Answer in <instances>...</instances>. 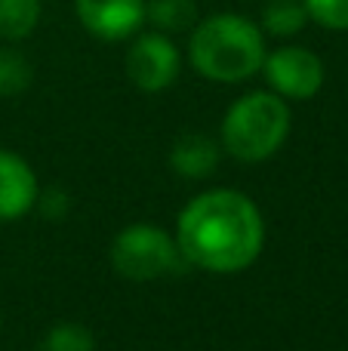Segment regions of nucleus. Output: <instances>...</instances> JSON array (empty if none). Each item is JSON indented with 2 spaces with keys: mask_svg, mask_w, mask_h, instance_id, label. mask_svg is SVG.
<instances>
[{
  "mask_svg": "<svg viewBox=\"0 0 348 351\" xmlns=\"http://www.w3.org/2000/svg\"><path fill=\"white\" fill-rule=\"evenodd\" d=\"M308 12L302 0H271L262 12V25L275 37H293L306 28Z\"/></svg>",
  "mask_w": 348,
  "mask_h": 351,
  "instance_id": "f8f14e48",
  "label": "nucleus"
},
{
  "mask_svg": "<svg viewBox=\"0 0 348 351\" xmlns=\"http://www.w3.org/2000/svg\"><path fill=\"white\" fill-rule=\"evenodd\" d=\"M176 243L188 265L213 274H238L262 253L265 219L244 191L213 188L191 197L179 213Z\"/></svg>",
  "mask_w": 348,
  "mask_h": 351,
  "instance_id": "f257e3e1",
  "label": "nucleus"
},
{
  "mask_svg": "<svg viewBox=\"0 0 348 351\" xmlns=\"http://www.w3.org/2000/svg\"><path fill=\"white\" fill-rule=\"evenodd\" d=\"M145 19L164 34L188 31L197 22L195 0H145Z\"/></svg>",
  "mask_w": 348,
  "mask_h": 351,
  "instance_id": "9d476101",
  "label": "nucleus"
},
{
  "mask_svg": "<svg viewBox=\"0 0 348 351\" xmlns=\"http://www.w3.org/2000/svg\"><path fill=\"white\" fill-rule=\"evenodd\" d=\"M37 173L16 152L0 148V222H16L28 216L37 204Z\"/></svg>",
  "mask_w": 348,
  "mask_h": 351,
  "instance_id": "6e6552de",
  "label": "nucleus"
},
{
  "mask_svg": "<svg viewBox=\"0 0 348 351\" xmlns=\"http://www.w3.org/2000/svg\"><path fill=\"white\" fill-rule=\"evenodd\" d=\"M188 62L213 84H244L262 71L265 37L250 19L238 12H219L191 31Z\"/></svg>",
  "mask_w": 348,
  "mask_h": 351,
  "instance_id": "f03ea898",
  "label": "nucleus"
},
{
  "mask_svg": "<svg viewBox=\"0 0 348 351\" xmlns=\"http://www.w3.org/2000/svg\"><path fill=\"white\" fill-rule=\"evenodd\" d=\"M37 204H40V213L47 219H62L68 213V194L62 188H53L47 194H37Z\"/></svg>",
  "mask_w": 348,
  "mask_h": 351,
  "instance_id": "dca6fc26",
  "label": "nucleus"
},
{
  "mask_svg": "<svg viewBox=\"0 0 348 351\" xmlns=\"http://www.w3.org/2000/svg\"><path fill=\"white\" fill-rule=\"evenodd\" d=\"M77 19L99 40H127L145 22V0H74Z\"/></svg>",
  "mask_w": 348,
  "mask_h": 351,
  "instance_id": "0eeeda50",
  "label": "nucleus"
},
{
  "mask_svg": "<svg viewBox=\"0 0 348 351\" xmlns=\"http://www.w3.org/2000/svg\"><path fill=\"white\" fill-rule=\"evenodd\" d=\"M182 56L164 31H148L127 49V77L142 93H164L176 84Z\"/></svg>",
  "mask_w": 348,
  "mask_h": 351,
  "instance_id": "423d86ee",
  "label": "nucleus"
},
{
  "mask_svg": "<svg viewBox=\"0 0 348 351\" xmlns=\"http://www.w3.org/2000/svg\"><path fill=\"white\" fill-rule=\"evenodd\" d=\"M312 22L330 31H348V0H302Z\"/></svg>",
  "mask_w": 348,
  "mask_h": 351,
  "instance_id": "2eb2a0df",
  "label": "nucleus"
},
{
  "mask_svg": "<svg viewBox=\"0 0 348 351\" xmlns=\"http://www.w3.org/2000/svg\"><path fill=\"white\" fill-rule=\"evenodd\" d=\"M185 259L179 253L176 237L151 222L127 225L117 231L114 243H111V265L123 280H133V284L166 278Z\"/></svg>",
  "mask_w": 348,
  "mask_h": 351,
  "instance_id": "20e7f679",
  "label": "nucleus"
},
{
  "mask_svg": "<svg viewBox=\"0 0 348 351\" xmlns=\"http://www.w3.org/2000/svg\"><path fill=\"white\" fill-rule=\"evenodd\" d=\"M170 167L185 179H207L219 167V145L203 133H185L170 148Z\"/></svg>",
  "mask_w": 348,
  "mask_h": 351,
  "instance_id": "1a4fd4ad",
  "label": "nucleus"
},
{
  "mask_svg": "<svg viewBox=\"0 0 348 351\" xmlns=\"http://www.w3.org/2000/svg\"><path fill=\"white\" fill-rule=\"evenodd\" d=\"M40 351H96V336L74 321H62L47 330Z\"/></svg>",
  "mask_w": 348,
  "mask_h": 351,
  "instance_id": "ddd939ff",
  "label": "nucleus"
},
{
  "mask_svg": "<svg viewBox=\"0 0 348 351\" xmlns=\"http://www.w3.org/2000/svg\"><path fill=\"white\" fill-rule=\"evenodd\" d=\"M262 74L269 80L271 93L281 99H314L324 86V62L318 53L306 47H281L275 53H265Z\"/></svg>",
  "mask_w": 348,
  "mask_h": 351,
  "instance_id": "39448f33",
  "label": "nucleus"
},
{
  "mask_svg": "<svg viewBox=\"0 0 348 351\" xmlns=\"http://www.w3.org/2000/svg\"><path fill=\"white\" fill-rule=\"evenodd\" d=\"M31 86V62L18 49L0 47V96H18Z\"/></svg>",
  "mask_w": 348,
  "mask_h": 351,
  "instance_id": "4468645a",
  "label": "nucleus"
},
{
  "mask_svg": "<svg viewBox=\"0 0 348 351\" xmlns=\"http://www.w3.org/2000/svg\"><path fill=\"white\" fill-rule=\"evenodd\" d=\"M293 117L277 93L256 90L240 96L222 117V148L240 164H262L287 142Z\"/></svg>",
  "mask_w": 348,
  "mask_h": 351,
  "instance_id": "7ed1b4c3",
  "label": "nucleus"
},
{
  "mask_svg": "<svg viewBox=\"0 0 348 351\" xmlns=\"http://www.w3.org/2000/svg\"><path fill=\"white\" fill-rule=\"evenodd\" d=\"M40 22V0H0V37L25 40Z\"/></svg>",
  "mask_w": 348,
  "mask_h": 351,
  "instance_id": "9b49d317",
  "label": "nucleus"
}]
</instances>
